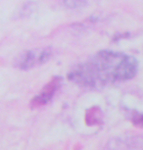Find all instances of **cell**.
<instances>
[{"label": "cell", "instance_id": "cell-1", "mask_svg": "<svg viewBox=\"0 0 143 150\" xmlns=\"http://www.w3.org/2000/svg\"><path fill=\"white\" fill-rule=\"evenodd\" d=\"M137 73V62L125 54L104 50L70 73L69 79L78 86L99 88L108 83L125 81Z\"/></svg>", "mask_w": 143, "mask_h": 150}, {"label": "cell", "instance_id": "cell-2", "mask_svg": "<svg viewBox=\"0 0 143 150\" xmlns=\"http://www.w3.org/2000/svg\"><path fill=\"white\" fill-rule=\"evenodd\" d=\"M51 55L52 51L50 48H37V49L27 50L17 58L15 64L22 70H29L46 63L51 58Z\"/></svg>", "mask_w": 143, "mask_h": 150}, {"label": "cell", "instance_id": "cell-3", "mask_svg": "<svg viewBox=\"0 0 143 150\" xmlns=\"http://www.w3.org/2000/svg\"><path fill=\"white\" fill-rule=\"evenodd\" d=\"M62 83V79L60 77H54L45 86L41 89V91L37 95L32 98L30 102L32 108H38V107L46 105L50 100L53 98V96L56 94L58 89L60 88Z\"/></svg>", "mask_w": 143, "mask_h": 150}, {"label": "cell", "instance_id": "cell-4", "mask_svg": "<svg viewBox=\"0 0 143 150\" xmlns=\"http://www.w3.org/2000/svg\"><path fill=\"white\" fill-rule=\"evenodd\" d=\"M101 120H102V113L97 107H93L86 112L85 121L87 125H96Z\"/></svg>", "mask_w": 143, "mask_h": 150}, {"label": "cell", "instance_id": "cell-5", "mask_svg": "<svg viewBox=\"0 0 143 150\" xmlns=\"http://www.w3.org/2000/svg\"><path fill=\"white\" fill-rule=\"evenodd\" d=\"M131 122L139 128H143V113L134 112L131 115Z\"/></svg>", "mask_w": 143, "mask_h": 150}, {"label": "cell", "instance_id": "cell-6", "mask_svg": "<svg viewBox=\"0 0 143 150\" xmlns=\"http://www.w3.org/2000/svg\"><path fill=\"white\" fill-rule=\"evenodd\" d=\"M85 3V0H65V4L70 8L80 7Z\"/></svg>", "mask_w": 143, "mask_h": 150}]
</instances>
